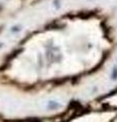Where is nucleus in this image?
Instances as JSON below:
<instances>
[{"label":"nucleus","mask_w":117,"mask_h":122,"mask_svg":"<svg viewBox=\"0 0 117 122\" xmlns=\"http://www.w3.org/2000/svg\"><path fill=\"white\" fill-rule=\"evenodd\" d=\"M111 77L112 79H117V66H115L114 68H113V70H112V73H111Z\"/></svg>","instance_id":"obj_2"},{"label":"nucleus","mask_w":117,"mask_h":122,"mask_svg":"<svg viewBox=\"0 0 117 122\" xmlns=\"http://www.w3.org/2000/svg\"><path fill=\"white\" fill-rule=\"evenodd\" d=\"M48 107L50 109H56V108H58L59 107V104L57 102H54V101H50L49 102V105H48Z\"/></svg>","instance_id":"obj_1"}]
</instances>
